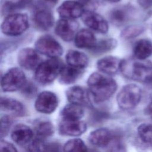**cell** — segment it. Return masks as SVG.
Here are the masks:
<instances>
[{"label": "cell", "mask_w": 152, "mask_h": 152, "mask_svg": "<svg viewBox=\"0 0 152 152\" xmlns=\"http://www.w3.org/2000/svg\"><path fill=\"white\" fill-rule=\"evenodd\" d=\"M89 92L97 103L110 99L117 89V84L112 78L99 72H93L88 77Z\"/></svg>", "instance_id": "6da1fadb"}, {"label": "cell", "mask_w": 152, "mask_h": 152, "mask_svg": "<svg viewBox=\"0 0 152 152\" xmlns=\"http://www.w3.org/2000/svg\"><path fill=\"white\" fill-rule=\"evenodd\" d=\"M121 71L127 78L152 84V63L140 59L122 60Z\"/></svg>", "instance_id": "7a4b0ae2"}, {"label": "cell", "mask_w": 152, "mask_h": 152, "mask_svg": "<svg viewBox=\"0 0 152 152\" xmlns=\"http://www.w3.org/2000/svg\"><path fill=\"white\" fill-rule=\"evenodd\" d=\"M64 66L62 61L58 58H50L41 62L36 69L35 80L41 84H50L59 75Z\"/></svg>", "instance_id": "3957f363"}, {"label": "cell", "mask_w": 152, "mask_h": 152, "mask_svg": "<svg viewBox=\"0 0 152 152\" xmlns=\"http://www.w3.org/2000/svg\"><path fill=\"white\" fill-rule=\"evenodd\" d=\"M29 23L27 15L12 13L8 15L2 21L1 31L5 35L17 36L23 33L28 27Z\"/></svg>", "instance_id": "277c9868"}, {"label": "cell", "mask_w": 152, "mask_h": 152, "mask_svg": "<svg viewBox=\"0 0 152 152\" xmlns=\"http://www.w3.org/2000/svg\"><path fill=\"white\" fill-rule=\"evenodd\" d=\"M141 90L134 84H127L122 87L116 97L118 104L124 110H130L135 107L140 102Z\"/></svg>", "instance_id": "5b68a950"}, {"label": "cell", "mask_w": 152, "mask_h": 152, "mask_svg": "<svg viewBox=\"0 0 152 152\" xmlns=\"http://www.w3.org/2000/svg\"><path fill=\"white\" fill-rule=\"evenodd\" d=\"M26 82V75L23 71L18 68H12L2 76L1 87L4 91L12 92L21 89Z\"/></svg>", "instance_id": "8992f818"}, {"label": "cell", "mask_w": 152, "mask_h": 152, "mask_svg": "<svg viewBox=\"0 0 152 152\" xmlns=\"http://www.w3.org/2000/svg\"><path fill=\"white\" fill-rule=\"evenodd\" d=\"M34 46L38 53L50 58H58L63 53L60 43L50 35H43L38 38Z\"/></svg>", "instance_id": "52a82bcc"}, {"label": "cell", "mask_w": 152, "mask_h": 152, "mask_svg": "<svg viewBox=\"0 0 152 152\" xmlns=\"http://www.w3.org/2000/svg\"><path fill=\"white\" fill-rule=\"evenodd\" d=\"M58 105L56 95L49 91L41 92L37 97L34 103L36 110L42 113L50 114L53 113Z\"/></svg>", "instance_id": "ba28073f"}, {"label": "cell", "mask_w": 152, "mask_h": 152, "mask_svg": "<svg viewBox=\"0 0 152 152\" xmlns=\"http://www.w3.org/2000/svg\"><path fill=\"white\" fill-rule=\"evenodd\" d=\"M78 24L75 20L61 18L55 26V33L65 42H69L75 38L78 31Z\"/></svg>", "instance_id": "9c48e42d"}, {"label": "cell", "mask_w": 152, "mask_h": 152, "mask_svg": "<svg viewBox=\"0 0 152 152\" xmlns=\"http://www.w3.org/2000/svg\"><path fill=\"white\" fill-rule=\"evenodd\" d=\"M17 61L19 65L26 70L37 68L40 62V58L36 49L26 48L21 49L18 53Z\"/></svg>", "instance_id": "30bf717a"}, {"label": "cell", "mask_w": 152, "mask_h": 152, "mask_svg": "<svg viewBox=\"0 0 152 152\" xmlns=\"http://www.w3.org/2000/svg\"><path fill=\"white\" fill-rule=\"evenodd\" d=\"M84 24L90 29L100 33H106L109 30L107 21L94 11H85L81 16Z\"/></svg>", "instance_id": "8fae6325"}, {"label": "cell", "mask_w": 152, "mask_h": 152, "mask_svg": "<svg viewBox=\"0 0 152 152\" xmlns=\"http://www.w3.org/2000/svg\"><path fill=\"white\" fill-rule=\"evenodd\" d=\"M56 10L62 18L71 20H75L81 17L85 11L80 2L71 0L64 1Z\"/></svg>", "instance_id": "7c38bea8"}, {"label": "cell", "mask_w": 152, "mask_h": 152, "mask_svg": "<svg viewBox=\"0 0 152 152\" xmlns=\"http://www.w3.org/2000/svg\"><path fill=\"white\" fill-rule=\"evenodd\" d=\"M89 93L84 88L75 86L69 88L66 90V96L68 100L72 104L90 107L91 106V102Z\"/></svg>", "instance_id": "4fadbf2b"}, {"label": "cell", "mask_w": 152, "mask_h": 152, "mask_svg": "<svg viewBox=\"0 0 152 152\" xmlns=\"http://www.w3.org/2000/svg\"><path fill=\"white\" fill-rule=\"evenodd\" d=\"M33 21L37 29L47 31L53 26L54 18L49 10L45 7H39L33 13Z\"/></svg>", "instance_id": "5bb4252c"}, {"label": "cell", "mask_w": 152, "mask_h": 152, "mask_svg": "<svg viewBox=\"0 0 152 152\" xmlns=\"http://www.w3.org/2000/svg\"><path fill=\"white\" fill-rule=\"evenodd\" d=\"M87 129V125L81 121H62L58 126L61 135L78 137L84 134Z\"/></svg>", "instance_id": "9a60e30c"}, {"label": "cell", "mask_w": 152, "mask_h": 152, "mask_svg": "<svg viewBox=\"0 0 152 152\" xmlns=\"http://www.w3.org/2000/svg\"><path fill=\"white\" fill-rule=\"evenodd\" d=\"M115 135L107 128H101L92 131L88 136L89 142L96 146L106 147Z\"/></svg>", "instance_id": "2e32d148"}, {"label": "cell", "mask_w": 152, "mask_h": 152, "mask_svg": "<svg viewBox=\"0 0 152 152\" xmlns=\"http://www.w3.org/2000/svg\"><path fill=\"white\" fill-rule=\"evenodd\" d=\"M122 60L113 56H107L97 62V68L102 72L107 75H114L121 68Z\"/></svg>", "instance_id": "e0dca14e"}, {"label": "cell", "mask_w": 152, "mask_h": 152, "mask_svg": "<svg viewBox=\"0 0 152 152\" xmlns=\"http://www.w3.org/2000/svg\"><path fill=\"white\" fill-rule=\"evenodd\" d=\"M11 137L16 144L24 145L31 140L33 137V131L26 125L18 124L13 128Z\"/></svg>", "instance_id": "ac0fdd59"}, {"label": "cell", "mask_w": 152, "mask_h": 152, "mask_svg": "<svg viewBox=\"0 0 152 152\" xmlns=\"http://www.w3.org/2000/svg\"><path fill=\"white\" fill-rule=\"evenodd\" d=\"M63 148L57 142H47L45 139L37 138L30 143L29 152H62Z\"/></svg>", "instance_id": "d6986e66"}, {"label": "cell", "mask_w": 152, "mask_h": 152, "mask_svg": "<svg viewBox=\"0 0 152 152\" xmlns=\"http://www.w3.org/2000/svg\"><path fill=\"white\" fill-rule=\"evenodd\" d=\"M132 10L128 7H118L112 10L109 14L110 21L116 26L126 23L131 17Z\"/></svg>", "instance_id": "ffe728a7"}, {"label": "cell", "mask_w": 152, "mask_h": 152, "mask_svg": "<svg viewBox=\"0 0 152 152\" xmlns=\"http://www.w3.org/2000/svg\"><path fill=\"white\" fill-rule=\"evenodd\" d=\"M65 59L68 65L80 69H84L88 64L87 56L84 53L75 50H69Z\"/></svg>", "instance_id": "44dd1931"}, {"label": "cell", "mask_w": 152, "mask_h": 152, "mask_svg": "<svg viewBox=\"0 0 152 152\" xmlns=\"http://www.w3.org/2000/svg\"><path fill=\"white\" fill-rule=\"evenodd\" d=\"M75 46L78 48H92L96 43L94 34L90 30L83 28L78 31L74 38Z\"/></svg>", "instance_id": "7402d4cb"}, {"label": "cell", "mask_w": 152, "mask_h": 152, "mask_svg": "<svg viewBox=\"0 0 152 152\" xmlns=\"http://www.w3.org/2000/svg\"><path fill=\"white\" fill-rule=\"evenodd\" d=\"M33 0H1V13L9 15L17 10H23L30 6Z\"/></svg>", "instance_id": "603a6c76"}, {"label": "cell", "mask_w": 152, "mask_h": 152, "mask_svg": "<svg viewBox=\"0 0 152 152\" xmlns=\"http://www.w3.org/2000/svg\"><path fill=\"white\" fill-rule=\"evenodd\" d=\"M83 72V69L64 65L59 75V81L63 84H72L81 77Z\"/></svg>", "instance_id": "cb8c5ba5"}, {"label": "cell", "mask_w": 152, "mask_h": 152, "mask_svg": "<svg viewBox=\"0 0 152 152\" xmlns=\"http://www.w3.org/2000/svg\"><path fill=\"white\" fill-rule=\"evenodd\" d=\"M1 109L2 110L12 113L16 116H23L25 113L23 104L12 98L2 97L1 98Z\"/></svg>", "instance_id": "d4e9b609"}, {"label": "cell", "mask_w": 152, "mask_h": 152, "mask_svg": "<svg viewBox=\"0 0 152 152\" xmlns=\"http://www.w3.org/2000/svg\"><path fill=\"white\" fill-rule=\"evenodd\" d=\"M83 116V106L72 103L66 105L61 112L62 121H80Z\"/></svg>", "instance_id": "484cf974"}, {"label": "cell", "mask_w": 152, "mask_h": 152, "mask_svg": "<svg viewBox=\"0 0 152 152\" xmlns=\"http://www.w3.org/2000/svg\"><path fill=\"white\" fill-rule=\"evenodd\" d=\"M133 53L137 59L145 60L152 55L151 42L145 39L137 41L134 46Z\"/></svg>", "instance_id": "4316f807"}, {"label": "cell", "mask_w": 152, "mask_h": 152, "mask_svg": "<svg viewBox=\"0 0 152 152\" xmlns=\"http://www.w3.org/2000/svg\"><path fill=\"white\" fill-rule=\"evenodd\" d=\"M34 129L37 138L42 139L50 137L54 132L52 124L47 120L37 121L35 123Z\"/></svg>", "instance_id": "83f0119b"}, {"label": "cell", "mask_w": 152, "mask_h": 152, "mask_svg": "<svg viewBox=\"0 0 152 152\" xmlns=\"http://www.w3.org/2000/svg\"><path fill=\"white\" fill-rule=\"evenodd\" d=\"M117 46V41L113 38L104 39L96 42L94 46L90 49L91 52L94 54H100L109 52Z\"/></svg>", "instance_id": "f1b7e54d"}, {"label": "cell", "mask_w": 152, "mask_h": 152, "mask_svg": "<svg viewBox=\"0 0 152 152\" xmlns=\"http://www.w3.org/2000/svg\"><path fill=\"white\" fill-rule=\"evenodd\" d=\"M63 152H88L84 141L80 138L68 140L63 147Z\"/></svg>", "instance_id": "f546056e"}, {"label": "cell", "mask_w": 152, "mask_h": 152, "mask_svg": "<svg viewBox=\"0 0 152 152\" xmlns=\"http://www.w3.org/2000/svg\"><path fill=\"white\" fill-rule=\"evenodd\" d=\"M137 132L140 140L147 146L152 147V125L142 124L138 127Z\"/></svg>", "instance_id": "4dcf8cb0"}, {"label": "cell", "mask_w": 152, "mask_h": 152, "mask_svg": "<svg viewBox=\"0 0 152 152\" xmlns=\"http://www.w3.org/2000/svg\"><path fill=\"white\" fill-rule=\"evenodd\" d=\"M144 30L143 26L134 24L125 27L121 33V37L125 39H131L136 37Z\"/></svg>", "instance_id": "1f68e13d"}, {"label": "cell", "mask_w": 152, "mask_h": 152, "mask_svg": "<svg viewBox=\"0 0 152 152\" xmlns=\"http://www.w3.org/2000/svg\"><path fill=\"white\" fill-rule=\"evenodd\" d=\"M106 148L107 152H126L124 142L118 136H114Z\"/></svg>", "instance_id": "d6a6232c"}, {"label": "cell", "mask_w": 152, "mask_h": 152, "mask_svg": "<svg viewBox=\"0 0 152 152\" xmlns=\"http://www.w3.org/2000/svg\"><path fill=\"white\" fill-rule=\"evenodd\" d=\"M12 124V119L8 115H4L1 118V137H5L10 131Z\"/></svg>", "instance_id": "836d02e7"}, {"label": "cell", "mask_w": 152, "mask_h": 152, "mask_svg": "<svg viewBox=\"0 0 152 152\" xmlns=\"http://www.w3.org/2000/svg\"><path fill=\"white\" fill-rule=\"evenodd\" d=\"M37 91L36 86L31 82H26L21 88V93L26 97L31 98L34 96Z\"/></svg>", "instance_id": "e575fe53"}, {"label": "cell", "mask_w": 152, "mask_h": 152, "mask_svg": "<svg viewBox=\"0 0 152 152\" xmlns=\"http://www.w3.org/2000/svg\"><path fill=\"white\" fill-rule=\"evenodd\" d=\"M80 2L83 5L84 11H94L98 7V2L96 0H80Z\"/></svg>", "instance_id": "d590c367"}, {"label": "cell", "mask_w": 152, "mask_h": 152, "mask_svg": "<svg viewBox=\"0 0 152 152\" xmlns=\"http://www.w3.org/2000/svg\"><path fill=\"white\" fill-rule=\"evenodd\" d=\"M0 152H17V150L11 143L5 140H1Z\"/></svg>", "instance_id": "8d00e7d4"}, {"label": "cell", "mask_w": 152, "mask_h": 152, "mask_svg": "<svg viewBox=\"0 0 152 152\" xmlns=\"http://www.w3.org/2000/svg\"><path fill=\"white\" fill-rule=\"evenodd\" d=\"M139 5L143 8L147 9L152 6V0H137Z\"/></svg>", "instance_id": "74e56055"}, {"label": "cell", "mask_w": 152, "mask_h": 152, "mask_svg": "<svg viewBox=\"0 0 152 152\" xmlns=\"http://www.w3.org/2000/svg\"><path fill=\"white\" fill-rule=\"evenodd\" d=\"M145 113L152 118V101L148 104L145 110Z\"/></svg>", "instance_id": "f35d334b"}, {"label": "cell", "mask_w": 152, "mask_h": 152, "mask_svg": "<svg viewBox=\"0 0 152 152\" xmlns=\"http://www.w3.org/2000/svg\"><path fill=\"white\" fill-rule=\"evenodd\" d=\"M45 1L46 2H48L50 4H52V5H55L58 1V0H45Z\"/></svg>", "instance_id": "ab89813d"}, {"label": "cell", "mask_w": 152, "mask_h": 152, "mask_svg": "<svg viewBox=\"0 0 152 152\" xmlns=\"http://www.w3.org/2000/svg\"><path fill=\"white\" fill-rule=\"evenodd\" d=\"M103 1H107L109 2H117L120 1L121 0H103Z\"/></svg>", "instance_id": "60d3db41"}, {"label": "cell", "mask_w": 152, "mask_h": 152, "mask_svg": "<svg viewBox=\"0 0 152 152\" xmlns=\"http://www.w3.org/2000/svg\"><path fill=\"white\" fill-rule=\"evenodd\" d=\"M91 152H97V151H91Z\"/></svg>", "instance_id": "b9f144b4"}]
</instances>
